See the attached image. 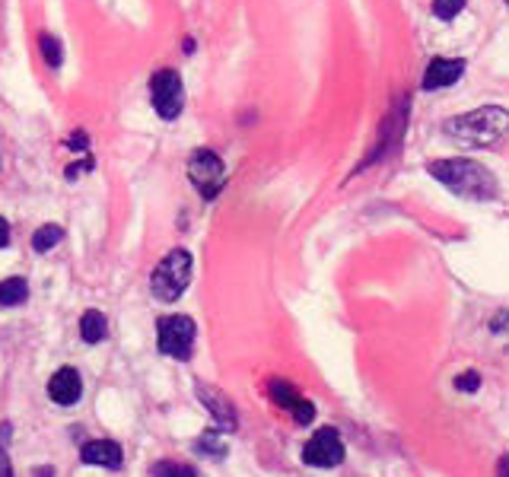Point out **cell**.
I'll use <instances>...</instances> for the list:
<instances>
[{
  "instance_id": "cell-1",
  "label": "cell",
  "mask_w": 509,
  "mask_h": 477,
  "mask_svg": "<svg viewBox=\"0 0 509 477\" xmlns=\"http://www.w3.org/2000/svg\"><path fill=\"white\" fill-rule=\"evenodd\" d=\"M430 175L468 201H494L497 197L494 172L474 159H436V163H430Z\"/></svg>"
},
{
  "instance_id": "cell-2",
  "label": "cell",
  "mask_w": 509,
  "mask_h": 477,
  "mask_svg": "<svg viewBox=\"0 0 509 477\" xmlns=\"http://www.w3.org/2000/svg\"><path fill=\"white\" fill-rule=\"evenodd\" d=\"M446 134L458 137L468 147H494L509 134V112L500 106L474 108V112L446 122Z\"/></svg>"
},
{
  "instance_id": "cell-3",
  "label": "cell",
  "mask_w": 509,
  "mask_h": 477,
  "mask_svg": "<svg viewBox=\"0 0 509 477\" xmlns=\"http://www.w3.org/2000/svg\"><path fill=\"white\" fill-rule=\"evenodd\" d=\"M191 283V255L185 249H172L163 258L150 277V290L160 303H175Z\"/></svg>"
},
{
  "instance_id": "cell-4",
  "label": "cell",
  "mask_w": 509,
  "mask_h": 477,
  "mask_svg": "<svg viewBox=\"0 0 509 477\" xmlns=\"http://www.w3.org/2000/svg\"><path fill=\"white\" fill-rule=\"evenodd\" d=\"M188 179L204 201H213L227 185V166L213 150H195L188 159Z\"/></svg>"
},
{
  "instance_id": "cell-5",
  "label": "cell",
  "mask_w": 509,
  "mask_h": 477,
  "mask_svg": "<svg viewBox=\"0 0 509 477\" xmlns=\"http://www.w3.org/2000/svg\"><path fill=\"white\" fill-rule=\"evenodd\" d=\"M150 99L153 108L160 112V118L166 122H175L182 115V102H185V90H182V76L179 70L163 68L150 76Z\"/></svg>"
},
{
  "instance_id": "cell-6",
  "label": "cell",
  "mask_w": 509,
  "mask_h": 477,
  "mask_svg": "<svg viewBox=\"0 0 509 477\" xmlns=\"http://www.w3.org/2000/svg\"><path fill=\"white\" fill-rule=\"evenodd\" d=\"M156 341L160 350L172 360H188L195 347V322L188 315H166L156 325Z\"/></svg>"
},
{
  "instance_id": "cell-7",
  "label": "cell",
  "mask_w": 509,
  "mask_h": 477,
  "mask_svg": "<svg viewBox=\"0 0 509 477\" xmlns=\"http://www.w3.org/2000/svg\"><path fill=\"white\" fill-rule=\"evenodd\" d=\"M303 462L312 468H335L344 462V442L341 433L331 430V426H322V430L312 433V440L303 446Z\"/></svg>"
},
{
  "instance_id": "cell-8",
  "label": "cell",
  "mask_w": 509,
  "mask_h": 477,
  "mask_svg": "<svg viewBox=\"0 0 509 477\" xmlns=\"http://www.w3.org/2000/svg\"><path fill=\"white\" fill-rule=\"evenodd\" d=\"M195 392H198L201 404L211 410L217 430H220V433H233V430H236V426H239V414H236V408H233V401H229L227 394L217 392V388H211V386H201V382H198V388H195Z\"/></svg>"
},
{
  "instance_id": "cell-9",
  "label": "cell",
  "mask_w": 509,
  "mask_h": 477,
  "mask_svg": "<svg viewBox=\"0 0 509 477\" xmlns=\"http://www.w3.org/2000/svg\"><path fill=\"white\" fill-rule=\"evenodd\" d=\"M48 394H52V401L61 404V408L76 404L80 401V394H84V379H80V372H76L74 366H61V370L52 376V382H48Z\"/></svg>"
},
{
  "instance_id": "cell-10",
  "label": "cell",
  "mask_w": 509,
  "mask_h": 477,
  "mask_svg": "<svg viewBox=\"0 0 509 477\" xmlns=\"http://www.w3.org/2000/svg\"><path fill=\"white\" fill-rule=\"evenodd\" d=\"M84 465H99V468H122L124 452L115 440H92L80 449Z\"/></svg>"
},
{
  "instance_id": "cell-11",
  "label": "cell",
  "mask_w": 509,
  "mask_h": 477,
  "mask_svg": "<svg viewBox=\"0 0 509 477\" xmlns=\"http://www.w3.org/2000/svg\"><path fill=\"white\" fill-rule=\"evenodd\" d=\"M465 74V61H449V58H433L426 64L424 90H442V86L458 83Z\"/></svg>"
},
{
  "instance_id": "cell-12",
  "label": "cell",
  "mask_w": 509,
  "mask_h": 477,
  "mask_svg": "<svg viewBox=\"0 0 509 477\" xmlns=\"http://www.w3.org/2000/svg\"><path fill=\"white\" fill-rule=\"evenodd\" d=\"M106 334H108L106 315H102L99 309H86L84 318H80V338H84L86 344H99L106 341Z\"/></svg>"
},
{
  "instance_id": "cell-13",
  "label": "cell",
  "mask_w": 509,
  "mask_h": 477,
  "mask_svg": "<svg viewBox=\"0 0 509 477\" xmlns=\"http://www.w3.org/2000/svg\"><path fill=\"white\" fill-rule=\"evenodd\" d=\"M26 299H29V287H26L23 277H7V281H0V306L13 309V306L26 303Z\"/></svg>"
},
{
  "instance_id": "cell-14",
  "label": "cell",
  "mask_w": 509,
  "mask_h": 477,
  "mask_svg": "<svg viewBox=\"0 0 509 477\" xmlns=\"http://www.w3.org/2000/svg\"><path fill=\"white\" fill-rule=\"evenodd\" d=\"M61 239H64V229L58 227V223H45V227H38L36 235H32V249H36L38 255H45V251H52Z\"/></svg>"
},
{
  "instance_id": "cell-15",
  "label": "cell",
  "mask_w": 509,
  "mask_h": 477,
  "mask_svg": "<svg viewBox=\"0 0 509 477\" xmlns=\"http://www.w3.org/2000/svg\"><path fill=\"white\" fill-rule=\"evenodd\" d=\"M267 394H271V401L277 404V408H293V404L303 398V394L297 392V388L290 386V382H283V379H271L267 382Z\"/></svg>"
},
{
  "instance_id": "cell-16",
  "label": "cell",
  "mask_w": 509,
  "mask_h": 477,
  "mask_svg": "<svg viewBox=\"0 0 509 477\" xmlns=\"http://www.w3.org/2000/svg\"><path fill=\"white\" fill-rule=\"evenodd\" d=\"M150 474L153 477H198V471L191 468V465H185V462H156L150 468Z\"/></svg>"
},
{
  "instance_id": "cell-17",
  "label": "cell",
  "mask_w": 509,
  "mask_h": 477,
  "mask_svg": "<svg viewBox=\"0 0 509 477\" xmlns=\"http://www.w3.org/2000/svg\"><path fill=\"white\" fill-rule=\"evenodd\" d=\"M198 449L201 455H211V458H223V455H227V442H223L220 430H207L198 440Z\"/></svg>"
},
{
  "instance_id": "cell-18",
  "label": "cell",
  "mask_w": 509,
  "mask_h": 477,
  "mask_svg": "<svg viewBox=\"0 0 509 477\" xmlns=\"http://www.w3.org/2000/svg\"><path fill=\"white\" fill-rule=\"evenodd\" d=\"M465 0H433V13L440 16V20H456L458 13H462Z\"/></svg>"
},
{
  "instance_id": "cell-19",
  "label": "cell",
  "mask_w": 509,
  "mask_h": 477,
  "mask_svg": "<svg viewBox=\"0 0 509 477\" xmlns=\"http://www.w3.org/2000/svg\"><path fill=\"white\" fill-rule=\"evenodd\" d=\"M290 410H293V420H297L299 426H309L312 420H315V404L306 401V398H299V401L293 404Z\"/></svg>"
},
{
  "instance_id": "cell-20",
  "label": "cell",
  "mask_w": 509,
  "mask_h": 477,
  "mask_svg": "<svg viewBox=\"0 0 509 477\" xmlns=\"http://www.w3.org/2000/svg\"><path fill=\"white\" fill-rule=\"evenodd\" d=\"M42 54H45V61L52 68H61V45H58V38L42 36Z\"/></svg>"
},
{
  "instance_id": "cell-21",
  "label": "cell",
  "mask_w": 509,
  "mask_h": 477,
  "mask_svg": "<svg viewBox=\"0 0 509 477\" xmlns=\"http://www.w3.org/2000/svg\"><path fill=\"white\" fill-rule=\"evenodd\" d=\"M456 388H458V392H478V388H481V376L474 370L462 372V376H456Z\"/></svg>"
},
{
  "instance_id": "cell-22",
  "label": "cell",
  "mask_w": 509,
  "mask_h": 477,
  "mask_svg": "<svg viewBox=\"0 0 509 477\" xmlns=\"http://www.w3.org/2000/svg\"><path fill=\"white\" fill-rule=\"evenodd\" d=\"M0 477H13V465H10V452L4 442H0Z\"/></svg>"
},
{
  "instance_id": "cell-23",
  "label": "cell",
  "mask_w": 509,
  "mask_h": 477,
  "mask_svg": "<svg viewBox=\"0 0 509 477\" xmlns=\"http://www.w3.org/2000/svg\"><path fill=\"white\" fill-rule=\"evenodd\" d=\"M10 245V223L0 217V249H7Z\"/></svg>"
},
{
  "instance_id": "cell-24",
  "label": "cell",
  "mask_w": 509,
  "mask_h": 477,
  "mask_svg": "<svg viewBox=\"0 0 509 477\" xmlns=\"http://www.w3.org/2000/svg\"><path fill=\"white\" fill-rule=\"evenodd\" d=\"M497 477H509V455H503L497 462Z\"/></svg>"
},
{
  "instance_id": "cell-25",
  "label": "cell",
  "mask_w": 509,
  "mask_h": 477,
  "mask_svg": "<svg viewBox=\"0 0 509 477\" xmlns=\"http://www.w3.org/2000/svg\"><path fill=\"white\" fill-rule=\"evenodd\" d=\"M36 477H54V468H36Z\"/></svg>"
}]
</instances>
